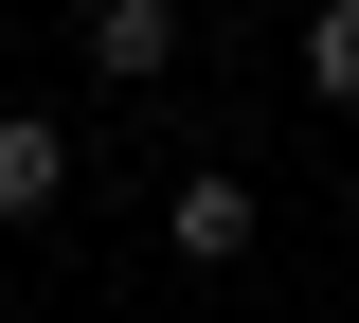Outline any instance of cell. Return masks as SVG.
<instances>
[{
	"label": "cell",
	"instance_id": "1",
	"mask_svg": "<svg viewBox=\"0 0 359 323\" xmlns=\"http://www.w3.org/2000/svg\"><path fill=\"white\" fill-rule=\"evenodd\" d=\"M162 233H180V270H252V233H269V198L198 162V180H162Z\"/></svg>",
	"mask_w": 359,
	"mask_h": 323
},
{
	"label": "cell",
	"instance_id": "2",
	"mask_svg": "<svg viewBox=\"0 0 359 323\" xmlns=\"http://www.w3.org/2000/svg\"><path fill=\"white\" fill-rule=\"evenodd\" d=\"M54 198H72V126H36V108H0V233H36Z\"/></svg>",
	"mask_w": 359,
	"mask_h": 323
},
{
	"label": "cell",
	"instance_id": "3",
	"mask_svg": "<svg viewBox=\"0 0 359 323\" xmlns=\"http://www.w3.org/2000/svg\"><path fill=\"white\" fill-rule=\"evenodd\" d=\"M162 54H180V0H90V72L108 90H144Z\"/></svg>",
	"mask_w": 359,
	"mask_h": 323
},
{
	"label": "cell",
	"instance_id": "4",
	"mask_svg": "<svg viewBox=\"0 0 359 323\" xmlns=\"http://www.w3.org/2000/svg\"><path fill=\"white\" fill-rule=\"evenodd\" d=\"M306 108H359V0L306 18Z\"/></svg>",
	"mask_w": 359,
	"mask_h": 323
},
{
	"label": "cell",
	"instance_id": "5",
	"mask_svg": "<svg viewBox=\"0 0 359 323\" xmlns=\"http://www.w3.org/2000/svg\"><path fill=\"white\" fill-rule=\"evenodd\" d=\"M72 18H90V0H72Z\"/></svg>",
	"mask_w": 359,
	"mask_h": 323
}]
</instances>
